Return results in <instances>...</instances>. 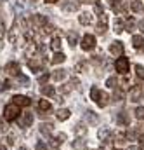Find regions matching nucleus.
Returning <instances> with one entry per match:
<instances>
[{
    "label": "nucleus",
    "mask_w": 144,
    "mask_h": 150,
    "mask_svg": "<svg viewBox=\"0 0 144 150\" xmlns=\"http://www.w3.org/2000/svg\"><path fill=\"white\" fill-rule=\"evenodd\" d=\"M19 115H21V108H19L17 105L9 103V105L3 107V119H5L7 122H12V120L19 119Z\"/></svg>",
    "instance_id": "nucleus-1"
},
{
    "label": "nucleus",
    "mask_w": 144,
    "mask_h": 150,
    "mask_svg": "<svg viewBox=\"0 0 144 150\" xmlns=\"http://www.w3.org/2000/svg\"><path fill=\"white\" fill-rule=\"evenodd\" d=\"M115 68H116V72L120 75H125L130 70V61H129L127 58L120 56V58H116V61H115Z\"/></svg>",
    "instance_id": "nucleus-2"
},
{
    "label": "nucleus",
    "mask_w": 144,
    "mask_h": 150,
    "mask_svg": "<svg viewBox=\"0 0 144 150\" xmlns=\"http://www.w3.org/2000/svg\"><path fill=\"white\" fill-rule=\"evenodd\" d=\"M3 72L9 75V77H19V75H21V67H19V63H16V61H9V63L3 67Z\"/></svg>",
    "instance_id": "nucleus-3"
},
{
    "label": "nucleus",
    "mask_w": 144,
    "mask_h": 150,
    "mask_svg": "<svg viewBox=\"0 0 144 150\" xmlns=\"http://www.w3.org/2000/svg\"><path fill=\"white\" fill-rule=\"evenodd\" d=\"M30 23H31V26H33V28L42 30V28L47 25V18H45V16H42V14H33V16L30 18Z\"/></svg>",
    "instance_id": "nucleus-4"
},
{
    "label": "nucleus",
    "mask_w": 144,
    "mask_h": 150,
    "mask_svg": "<svg viewBox=\"0 0 144 150\" xmlns=\"http://www.w3.org/2000/svg\"><path fill=\"white\" fill-rule=\"evenodd\" d=\"M17 124L21 127H30L33 124V112H23L17 119Z\"/></svg>",
    "instance_id": "nucleus-5"
},
{
    "label": "nucleus",
    "mask_w": 144,
    "mask_h": 150,
    "mask_svg": "<svg viewBox=\"0 0 144 150\" xmlns=\"http://www.w3.org/2000/svg\"><path fill=\"white\" fill-rule=\"evenodd\" d=\"M144 93H143V87L141 86H134V87H130L129 89V100L130 101H139V100H143Z\"/></svg>",
    "instance_id": "nucleus-6"
},
{
    "label": "nucleus",
    "mask_w": 144,
    "mask_h": 150,
    "mask_svg": "<svg viewBox=\"0 0 144 150\" xmlns=\"http://www.w3.org/2000/svg\"><path fill=\"white\" fill-rule=\"evenodd\" d=\"M80 45H82L83 51H92V49L96 47V37H94V35H83Z\"/></svg>",
    "instance_id": "nucleus-7"
},
{
    "label": "nucleus",
    "mask_w": 144,
    "mask_h": 150,
    "mask_svg": "<svg viewBox=\"0 0 144 150\" xmlns=\"http://www.w3.org/2000/svg\"><path fill=\"white\" fill-rule=\"evenodd\" d=\"M12 103H14V105H17V107L21 108V107H30V105H31V100H30L28 96L16 94V96H12Z\"/></svg>",
    "instance_id": "nucleus-8"
},
{
    "label": "nucleus",
    "mask_w": 144,
    "mask_h": 150,
    "mask_svg": "<svg viewBox=\"0 0 144 150\" xmlns=\"http://www.w3.org/2000/svg\"><path fill=\"white\" fill-rule=\"evenodd\" d=\"M73 133H75V136L83 138V136L89 133V129H87V126H85L83 122H78V124H75V126H73Z\"/></svg>",
    "instance_id": "nucleus-9"
},
{
    "label": "nucleus",
    "mask_w": 144,
    "mask_h": 150,
    "mask_svg": "<svg viewBox=\"0 0 144 150\" xmlns=\"http://www.w3.org/2000/svg\"><path fill=\"white\" fill-rule=\"evenodd\" d=\"M108 30V16L106 14H101L99 16V23H97V33H106Z\"/></svg>",
    "instance_id": "nucleus-10"
},
{
    "label": "nucleus",
    "mask_w": 144,
    "mask_h": 150,
    "mask_svg": "<svg viewBox=\"0 0 144 150\" xmlns=\"http://www.w3.org/2000/svg\"><path fill=\"white\" fill-rule=\"evenodd\" d=\"M109 52H111L113 56L120 58V56L123 54V44H122V42H113V44L109 45Z\"/></svg>",
    "instance_id": "nucleus-11"
},
{
    "label": "nucleus",
    "mask_w": 144,
    "mask_h": 150,
    "mask_svg": "<svg viewBox=\"0 0 144 150\" xmlns=\"http://www.w3.org/2000/svg\"><path fill=\"white\" fill-rule=\"evenodd\" d=\"M61 7H63V11H66V12H75V11H78L80 2H78V0H68V2H64Z\"/></svg>",
    "instance_id": "nucleus-12"
},
{
    "label": "nucleus",
    "mask_w": 144,
    "mask_h": 150,
    "mask_svg": "<svg viewBox=\"0 0 144 150\" xmlns=\"http://www.w3.org/2000/svg\"><path fill=\"white\" fill-rule=\"evenodd\" d=\"M28 67H30V70H33V72H42V70H43V61H42L40 58H33V59L28 61Z\"/></svg>",
    "instance_id": "nucleus-13"
},
{
    "label": "nucleus",
    "mask_w": 144,
    "mask_h": 150,
    "mask_svg": "<svg viewBox=\"0 0 144 150\" xmlns=\"http://www.w3.org/2000/svg\"><path fill=\"white\" fill-rule=\"evenodd\" d=\"M17 25H19V19H16V21H14V25H12L10 32H9V42H10V44H14V45L17 44V32H19V30H17Z\"/></svg>",
    "instance_id": "nucleus-14"
},
{
    "label": "nucleus",
    "mask_w": 144,
    "mask_h": 150,
    "mask_svg": "<svg viewBox=\"0 0 144 150\" xmlns=\"http://www.w3.org/2000/svg\"><path fill=\"white\" fill-rule=\"evenodd\" d=\"M113 11L116 14L127 12V2H123V0H113Z\"/></svg>",
    "instance_id": "nucleus-15"
},
{
    "label": "nucleus",
    "mask_w": 144,
    "mask_h": 150,
    "mask_svg": "<svg viewBox=\"0 0 144 150\" xmlns=\"http://www.w3.org/2000/svg\"><path fill=\"white\" fill-rule=\"evenodd\" d=\"M38 110L42 113H50L52 112V105H50V101H47V100H40L38 101Z\"/></svg>",
    "instance_id": "nucleus-16"
},
{
    "label": "nucleus",
    "mask_w": 144,
    "mask_h": 150,
    "mask_svg": "<svg viewBox=\"0 0 144 150\" xmlns=\"http://www.w3.org/2000/svg\"><path fill=\"white\" fill-rule=\"evenodd\" d=\"M96 103H97L101 108H104V107L109 103V94H108V93H103V91H101V93H99V98H97V101H96Z\"/></svg>",
    "instance_id": "nucleus-17"
},
{
    "label": "nucleus",
    "mask_w": 144,
    "mask_h": 150,
    "mask_svg": "<svg viewBox=\"0 0 144 150\" xmlns=\"http://www.w3.org/2000/svg\"><path fill=\"white\" fill-rule=\"evenodd\" d=\"M71 149L73 150H85L87 149V142H85L83 138H76L71 143Z\"/></svg>",
    "instance_id": "nucleus-18"
},
{
    "label": "nucleus",
    "mask_w": 144,
    "mask_h": 150,
    "mask_svg": "<svg viewBox=\"0 0 144 150\" xmlns=\"http://www.w3.org/2000/svg\"><path fill=\"white\" fill-rule=\"evenodd\" d=\"M71 117V112L68 108H59L57 110V120H68Z\"/></svg>",
    "instance_id": "nucleus-19"
},
{
    "label": "nucleus",
    "mask_w": 144,
    "mask_h": 150,
    "mask_svg": "<svg viewBox=\"0 0 144 150\" xmlns=\"http://www.w3.org/2000/svg\"><path fill=\"white\" fill-rule=\"evenodd\" d=\"M66 38H68V44H70L71 47H75V45L78 44V33H76V32H68V33H66Z\"/></svg>",
    "instance_id": "nucleus-20"
},
{
    "label": "nucleus",
    "mask_w": 144,
    "mask_h": 150,
    "mask_svg": "<svg viewBox=\"0 0 144 150\" xmlns=\"http://www.w3.org/2000/svg\"><path fill=\"white\" fill-rule=\"evenodd\" d=\"M78 21H80L82 25H85V26H87V25H90V23H92V14H89V12H82V14H80V18H78Z\"/></svg>",
    "instance_id": "nucleus-21"
},
{
    "label": "nucleus",
    "mask_w": 144,
    "mask_h": 150,
    "mask_svg": "<svg viewBox=\"0 0 144 150\" xmlns=\"http://www.w3.org/2000/svg\"><path fill=\"white\" fill-rule=\"evenodd\" d=\"M113 28H115V32H116V33H122V32L125 30V23H123V19L116 18V19H115V23H113Z\"/></svg>",
    "instance_id": "nucleus-22"
},
{
    "label": "nucleus",
    "mask_w": 144,
    "mask_h": 150,
    "mask_svg": "<svg viewBox=\"0 0 144 150\" xmlns=\"http://www.w3.org/2000/svg\"><path fill=\"white\" fill-rule=\"evenodd\" d=\"M66 75H68V72L66 70H54V74H52V79L56 80V82H59V80H63V79H66Z\"/></svg>",
    "instance_id": "nucleus-23"
},
{
    "label": "nucleus",
    "mask_w": 144,
    "mask_h": 150,
    "mask_svg": "<svg viewBox=\"0 0 144 150\" xmlns=\"http://www.w3.org/2000/svg\"><path fill=\"white\" fill-rule=\"evenodd\" d=\"M52 127H54V126H52L50 122H43V124H40V133L49 136V134L52 133Z\"/></svg>",
    "instance_id": "nucleus-24"
},
{
    "label": "nucleus",
    "mask_w": 144,
    "mask_h": 150,
    "mask_svg": "<svg viewBox=\"0 0 144 150\" xmlns=\"http://www.w3.org/2000/svg\"><path fill=\"white\" fill-rule=\"evenodd\" d=\"M116 124H120V126H127L129 124V119H127V113L125 112H120L116 115Z\"/></svg>",
    "instance_id": "nucleus-25"
},
{
    "label": "nucleus",
    "mask_w": 144,
    "mask_h": 150,
    "mask_svg": "<svg viewBox=\"0 0 144 150\" xmlns=\"http://www.w3.org/2000/svg\"><path fill=\"white\" fill-rule=\"evenodd\" d=\"M50 47L56 51V52H61V37H54L50 40Z\"/></svg>",
    "instance_id": "nucleus-26"
},
{
    "label": "nucleus",
    "mask_w": 144,
    "mask_h": 150,
    "mask_svg": "<svg viewBox=\"0 0 144 150\" xmlns=\"http://www.w3.org/2000/svg\"><path fill=\"white\" fill-rule=\"evenodd\" d=\"M66 138H68V136H66V133H57V134H56V138L52 140V143H54V145H61V143H64V142H66Z\"/></svg>",
    "instance_id": "nucleus-27"
},
{
    "label": "nucleus",
    "mask_w": 144,
    "mask_h": 150,
    "mask_svg": "<svg viewBox=\"0 0 144 150\" xmlns=\"http://www.w3.org/2000/svg\"><path fill=\"white\" fill-rule=\"evenodd\" d=\"M132 45H134L136 49L143 47V45H144V38L141 37V35H134V37H132Z\"/></svg>",
    "instance_id": "nucleus-28"
},
{
    "label": "nucleus",
    "mask_w": 144,
    "mask_h": 150,
    "mask_svg": "<svg viewBox=\"0 0 144 150\" xmlns=\"http://www.w3.org/2000/svg\"><path fill=\"white\" fill-rule=\"evenodd\" d=\"M64 59H66V56H64L63 52H56L54 58H52V63H54V65H59V63H63Z\"/></svg>",
    "instance_id": "nucleus-29"
},
{
    "label": "nucleus",
    "mask_w": 144,
    "mask_h": 150,
    "mask_svg": "<svg viewBox=\"0 0 144 150\" xmlns=\"http://www.w3.org/2000/svg\"><path fill=\"white\" fill-rule=\"evenodd\" d=\"M40 91H42V94H43V96H54V93H56L52 86H43Z\"/></svg>",
    "instance_id": "nucleus-30"
},
{
    "label": "nucleus",
    "mask_w": 144,
    "mask_h": 150,
    "mask_svg": "<svg viewBox=\"0 0 144 150\" xmlns=\"http://www.w3.org/2000/svg\"><path fill=\"white\" fill-rule=\"evenodd\" d=\"M99 150H115L113 149V140L108 138V140H103V145H101V149Z\"/></svg>",
    "instance_id": "nucleus-31"
},
{
    "label": "nucleus",
    "mask_w": 144,
    "mask_h": 150,
    "mask_svg": "<svg viewBox=\"0 0 144 150\" xmlns=\"http://www.w3.org/2000/svg\"><path fill=\"white\" fill-rule=\"evenodd\" d=\"M122 100H123V91L120 87H116L113 93V101H122Z\"/></svg>",
    "instance_id": "nucleus-32"
},
{
    "label": "nucleus",
    "mask_w": 144,
    "mask_h": 150,
    "mask_svg": "<svg viewBox=\"0 0 144 150\" xmlns=\"http://www.w3.org/2000/svg\"><path fill=\"white\" fill-rule=\"evenodd\" d=\"M130 9H132L134 12H141V11H143V5H141V2H137V0H132V2H130Z\"/></svg>",
    "instance_id": "nucleus-33"
},
{
    "label": "nucleus",
    "mask_w": 144,
    "mask_h": 150,
    "mask_svg": "<svg viewBox=\"0 0 144 150\" xmlns=\"http://www.w3.org/2000/svg\"><path fill=\"white\" fill-rule=\"evenodd\" d=\"M99 87H96V86H92L90 87V100H94V101H97V98H99Z\"/></svg>",
    "instance_id": "nucleus-34"
},
{
    "label": "nucleus",
    "mask_w": 144,
    "mask_h": 150,
    "mask_svg": "<svg viewBox=\"0 0 144 150\" xmlns=\"http://www.w3.org/2000/svg\"><path fill=\"white\" fill-rule=\"evenodd\" d=\"M85 117H87V120H89L90 124H96V122H97V115H96V113L92 112V110H89Z\"/></svg>",
    "instance_id": "nucleus-35"
},
{
    "label": "nucleus",
    "mask_w": 144,
    "mask_h": 150,
    "mask_svg": "<svg viewBox=\"0 0 144 150\" xmlns=\"http://www.w3.org/2000/svg\"><path fill=\"white\" fill-rule=\"evenodd\" d=\"M134 28H136V21H134V19L130 18V19H129V21L125 23V30H127V32L130 33V32H134Z\"/></svg>",
    "instance_id": "nucleus-36"
},
{
    "label": "nucleus",
    "mask_w": 144,
    "mask_h": 150,
    "mask_svg": "<svg viewBox=\"0 0 144 150\" xmlns=\"http://www.w3.org/2000/svg\"><path fill=\"white\" fill-rule=\"evenodd\" d=\"M85 67H87V61H83V59H82V61H78V63L75 65V72H83V70H85Z\"/></svg>",
    "instance_id": "nucleus-37"
},
{
    "label": "nucleus",
    "mask_w": 144,
    "mask_h": 150,
    "mask_svg": "<svg viewBox=\"0 0 144 150\" xmlns=\"http://www.w3.org/2000/svg\"><path fill=\"white\" fill-rule=\"evenodd\" d=\"M106 86L108 87H116L118 86V79L116 77H109L108 80H106Z\"/></svg>",
    "instance_id": "nucleus-38"
},
{
    "label": "nucleus",
    "mask_w": 144,
    "mask_h": 150,
    "mask_svg": "<svg viewBox=\"0 0 144 150\" xmlns=\"http://www.w3.org/2000/svg\"><path fill=\"white\" fill-rule=\"evenodd\" d=\"M97 136L101 138V140H108V136H109V131L104 127V129H99V133H97Z\"/></svg>",
    "instance_id": "nucleus-39"
},
{
    "label": "nucleus",
    "mask_w": 144,
    "mask_h": 150,
    "mask_svg": "<svg viewBox=\"0 0 144 150\" xmlns=\"http://www.w3.org/2000/svg\"><path fill=\"white\" fill-rule=\"evenodd\" d=\"M134 113H136V117H137L139 120H143V119H144V107H137Z\"/></svg>",
    "instance_id": "nucleus-40"
},
{
    "label": "nucleus",
    "mask_w": 144,
    "mask_h": 150,
    "mask_svg": "<svg viewBox=\"0 0 144 150\" xmlns=\"http://www.w3.org/2000/svg\"><path fill=\"white\" fill-rule=\"evenodd\" d=\"M136 74L139 79H144V67L143 65H136Z\"/></svg>",
    "instance_id": "nucleus-41"
},
{
    "label": "nucleus",
    "mask_w": 144,
    "mask_h": 150,
    "mask_svg": "<svg viewBox=\"0 0 144 150\" xmlns=\"http://www.w3.org/2000/svg\"><path fill=\"white\" fill-rule=\"evenodd\" d=\"M42 32H43V33H52V32H54V26L47 23V25H45V26L42 28Z\"/></svg>",
    "instance_id": "nucleus-42"
},
{
    "label": "nucleus",
    "mask_w": 144,
    "mask_h": 150,
    "mask_svg": "<svg viewBox=\"0 0 144 150\" xmlns=\"http://www.w3.org/2000/svg\"><path fill=\"white\" fill-rule=\"evenodd\" d=\"M116 140H118L120 143H123V142L127 140V133H116Z\"/></svg>",
    "instance_id": "nucleus-43"
},
{
    "label": "nucleus",
    "mask_w": 144,
    "mask_h": 150,
    "mask_svg": "<svg viewBox=\"0 0 144 150\" xmlns=\"http://www.w3.org/2000/svg\"><path fill=\"white\" fill-rule=\"evenodd\" d=\"M71 89H73V86H71V84H70V82H68V84H64V86L61 87V91H63L64 94H68V93H70Z\"/></svg>",
    "instance_id": "nucleus-44"
},
{
    "label": "nucleus",
    "mask_w": 144,
    "mask_h": 150,
    "mask_svg": "<svg viewBox=\"0 0 144 150\" xmlns=\"http://www.w3.org/2000/svg\"><path fill=\"white\" fill-rule=\"evenodd\" d=\"M5 142H7V145H9V147H10V145H14V136H12V134H7V136H5Z\"/></svg>",
    "instance_id": "nucleus-45"
},
{
    "label": "nucleus",
    "mask_w": 144,
    "mask_h": 150,
    "mask_svg": "<svg viewBox=\"0 0 144 150\" xmlns=\"http://www.w3.org/2000/svg\"><path fill=\"white\" fill-rule=\"evenodd\" d=\"M35 149L36 150H47V145H45V143H42V142H38V143L35 145Z\"/></svg>",
    "instance_id": "nucleus-46"
},
{
    "label": "nucleus",
    "mask_w": 144,
    "mask_h": 150,
    "mask_svg": "<svg viewBox=\"0 0 144 150\" xmlns=\"http://www.w3.org/2000/svg\"><path fill=\"white\" fill-rule=\"evenodd\" d=\"M139 149L144 150V134H141V136H139Z\"/></svg>",
    "instance_id": "nucleus-47"
},
{
    "label": "nucleus",
    "mask_w": 144,
    "mask_h": 150,
    "mask_svg": "<svg viewBox=\"0 0 144 150\" xmlns=\"http://www.w3.org/2000/svg\"><path fill=\"white\" fill-rule=\"evenodd\" d=\"M47 79H49V75L45 74V75H42V77H40V79H38V82H40V84H43V82H45V80H47Z\"/></svg>",
    "instance_id": "nucleus-48"
},
{
    "label": "nucleus",
    "mask_w": 144,
    "mask_h": 150,
    "mask_svg": "<svg viewBox=\"0 0 144 150\" xmlns=\"http://www.w3.org/2000/svg\"><path fill=\"white\" fill-rule=\"evenodd\" d=\"M80 4H96V0H78Z\"/></svg>",
    "instance_id": "nucleus-49"
},
{
    "label": "nucleus",
    "mask_w": 144,
    "mask_h": 150,
    "mask_svg": "<svg viewBox=\"0 0 144 150\" xmlns=\"http://www.w3.org/2000/svg\"><path fill=\"white\" fill-rule=\"evenodd\" d=\"M139 28H141V32L144 33V19L143 21H139Z\"/></svg>",
    "instance_id": "nucleus-50"
},
{
    "label": "nucleus",
    "mask_w": 144,
    "mask_h": 150,
    "mask_svg": "<svg viewBox=\"0 0 144 150\" xmlns=\"http://www.w3.org/2000/svg\"><path fill=\"white\" fill-rule=\"evenodd\" d=\"M2 37H3V26L0 25V40H2Z\"/></svg>",
    "instance_id": "nucleus-51"
},
{
    "label": "nucleus",
    "mask_w": 144,
    "mask_h": 150,
    "mask_svg": "<svg viewBox=\"0 0 144 150\" xmlns=\"http://www.w3.org/2000/svg\"><path fill=\"white\" fill-rule=\"evenodd\" d=\"M127 150H141V149H139V147H134V145H132V147H129Z\"/></svg>",
    "instance_id": "nucleus-52"
},
{
    "label": "nucleus",
    "mask_w": 144,
    "mask_h": 150,
    "mask_svg": "<svg viewBox=\"0 0 144 150\" xmlns=\"http://www.w3.org/2000/svg\"><path fill=\"white\" fill-rule=\"evenodd\" d=\"M47 4H56V2H59V0H45Z\"/></svg>",
    "instance_id": "nucleus-53"
},
{
    "label": "nucleus",
    "mask_w": 144,
    "mask_h": 150,
    "mask_svg": "<svg viewBox=\"0 0 144 150\" xmlns=\"http://www.w3.org/2000/svg\"><path fill=\"white\" fill-rule=\"evenodd\" d=\"M17 150H28V149H26V147H19Z\"/></svg>",
    "instance_id": "nucleus-54"
},
{
    "label": "nucleus",
    "mask_w": 144,
    "mask_h": 150,
    "mask_svg": "<svg viewBox=\"0 0 144 150\" xmlns=\"http://www.w3.org/2000/svg\"><path fill=\"white\" fill-rule=\"evenodd\" d=\"M0 150H7V147H0Z\"/></svg>",
    "instance_id": "nucleus-55"
},
{
    "label": "nucleus",
    "mask_w": 144,
    "mask_h": 150,
    "mask_svg": "<svg viewBox=\"0 0 144 150\" xmlns=\"http://www.w3.org/2000/svg\"><path fill=\"white\" fill-rule=\"evenodd\" d=\"M115 150H120V149H115Z\"/></svg>",
    "instance_id": "nucleus-56"
},
{
    "label": "nucleus",
    "mask_w": 144,
    "mask_h": 150,
    "mask_svg": "<svg viewBox=\"0 0 144 150\" xmlns=\"http://www.w3.org/2000/svg\"><path fill=\"white\" fill-rule=\"evenodd\" d=\"M143 9H144V7H143Z\"/></svg>",
    "instance_id": "nucleus-57"
}]
</instances>
